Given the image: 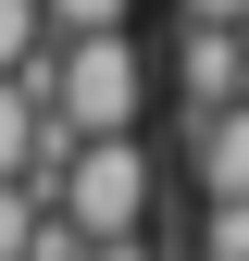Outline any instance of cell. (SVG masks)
Masks as SVG:
<instances>
[{
	"mask_svg": "<svg viewBox=\"0 0 249 261\" xmlns=\"http://www.w3.org/2000/svg\"><path fill=\"white\" fill-rule=\"evenodd\" d=\"M50 162H62V137L38 112V75H0V187H38Z\"/></svg>",
	"mask_w": 249,
	"mask_h": 261,
	"instance_id": "obj_4",
	"label": "cell"
},
{
	"mask_svg": "<svg viewBox=\"0 0 249 261\" xmlns=\"http://www.w3.org/2000/svg\"><path fill=\"white\" fill-rule=\"evenodd\" d=\"M75 261H162V249H150V237H124V249H75Z\"/></svg>",
	"mask_w": 249,
	"mask_h": 261,
	"instance_id": "obj_9",
	"label": "cell"
},
{
	"mask_svg": "<svg viewBox=\"0 0 249 261\" xmlns=\"http://www.w3.org/2000/svg\"><path fill=\"white\" fill-rule=\"evenodd\" d=\"M200 261H249V199H200Z\"/></svg>",
	"mask_w": 249,
	"mask_h": 261,
	"instance_id": "obj_7",
	"label": "cell"
},
{
	"mask_svg": "<svg viewBox=\"0 0 249 261\" xmlns=\"http://www.w3.org/2000/svg\"><path fill=\"white\" fill-rule=\"evenodd\" d=\"M38 25H50V50L62 38H137V0H38Z\"/></svg>",
	"mask_w": 249,
	"mask_h": 261,
	"instance_id": "obj_6",
	"label": "cell"
},
{
	"mask_svg": "<svg viewBox=\"0 0 249 261\" xmlns=\"http://www.w3.org/2000/svg\"><path fill=\"white\" fill-rule=\"evenodd\" d=\"M150 199H162V162H150V137L62 149L50 174H38V212H50L75 249H124V237H150Z\"/></svg>",
	"mask_w": 249,
	"mask_h": 261,
	"instance_id": "obj_2",
	"label": "cell"
},
{
	"mask_svg": "<svg viewBox=\"0 0 249 261\" xmlns=\"http://www.w3.org/2000/svg\"><path fill=\"white\" fill-rule=\"evenodd\" d=\"M150 87H175L187 124H200V112H237V100H249V50H237V38H212V25H175V62H162Z\"/></svg>",
	"mask_w": 249,
	"mask_h": 261,
	"instance_id": "obj_3",
	"label": "cell"
},
{
	"mask_svg": "<svg viewBox=\"0 0 249 261\" xmlns=\"http://www.w3.org/2000/svg\"><path fill=\"white\" fill-rule=\"evenodd\" d=\"M187 162H200V199H249V100L187 124Z\"/></svg>",
	"mask_w": 249,
	"mask_h": 261,
	"instance_id": "obj_5",
	"label": "cell"
},
{
	"mask_svg": "<svg viewBox=\"0 0 249 261\" xmlns=\"http://www.w3.org/2000/svg\"><path fill=\"white\" fill-rule=\"evenodd\" d=\"M150 50L137 38H62L38 62V112H50V137L62 149H100V137H150Z\"/></svg>",
	"mask_w": 249,
	"mask_h": 261,
	"instance_id": "obj_1",
	"label": "cell"
},
{
	"mask_svg": "<svg viewBox=\"0 0 249 261\" xmlns=\"http://www.w3.org/2000/svg\"><path fill=\"white\" fill-rule=\"evenodd\" d=\"M38 224H50V212H38V187H0V261L38 249Z\"/></svg>",
	"mask_w": 249,
	"mask_h": 261,
	"instance_id": "obj_8",
	"label": "cell"
}]
</instances>
